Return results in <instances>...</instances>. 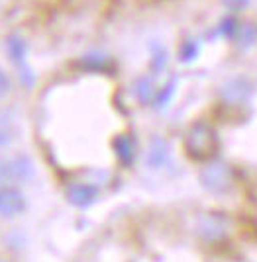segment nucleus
Wrapping results in <instances>:
<instances>
[{
	"label": "nucleus",
	"mask_w": 257,
	"mask_h": 262,
	"mask_svg": "<svg viewBox=\"0 0 257 262\" xmlns=\"http://www.w3.org/2000/svg\"><path fill=\"white\" fill-rule=\"evenodd\" d=\"M185 145H187V151L192 159L204 161V159L212 157L214 151L218 149V137H216V131L212 129V125L194 123L187 135Z\"/></svg>",
	"instance_id": "obj_1"
},
{
	"label": "nucleus",
	"mask_w": 257,
	"mask_h": 262,
	"mask_svg": "<svg viewBox=\"0 0 257 262\" xmlns=\"http://www.w3.org/2000/svg\"><path fill=\"white\" fill-rule=\"evenodd\" d=\"M238 84H240V78H234V80H230V84H228V102H240V100H244L247 96V84H244L242 88H238Z\"/></svg>",
	"instance_id": "obj_2"
},
{
	"label": "nucleus",
	"mask_w": 257,
	"mask_h": 262,
	"mask_svg": "<svg viewBox=\"0 0 257 262\" xmlns=\"http://www.w3.org/2000/svg\"><path fill=\"white\" fill-rule=\"evenodd\" d=\"M196 51H199L196 43L187 41V43L183 45V61H192V59H194V55H196Z\"/></svg>",
	"instance_id": "obj_3"
},
{
	"label": "nucleus",
	"mask_w": 257,
	"mask_h": 262,
	"mask_svg": "<svg viewBox=\"0 0 257 262\" xmlns=\"http://www.w3.org/2000/svg\"><path fill=\"white\" fill-rule=\"evenodd\" d=\"M235 18H226L222 22V26H220V32L224 33V35H234L235 33Z\"/></svg>",
	"instance_id": "obj_4"
}]
</instances>
